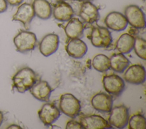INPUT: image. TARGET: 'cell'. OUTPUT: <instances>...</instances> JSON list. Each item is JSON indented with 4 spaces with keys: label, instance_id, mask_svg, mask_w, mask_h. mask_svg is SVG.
<instances>
[{
    "label": "cell",
    "instance_id": "cell-2",
    "mask_svg": "<svg viewBox=\"0 0 146 129\" xmlns=\"http://www.w3.org/2000/svg\"><path fill=\"white\" fill-rule=\"evenodd\" d=\"M13 43L17 52L26 53L34 49L38 44V40L34 32L21 30L14 36Z\"/></svg>",
    "mask_w": 146,
    "mask_h": 129
},
{
    "label": "cell",
    "instance_id": "cell-1",
    "mask_svg": "<svg viewBox=\"0 0 146 129\" xmlns=\"http://www.w3.org/2000/svg\"><path fill=\"white\" fill-rule=\"evenodd\" d=\"M37 81V75L31 68L25 66L18 70L12 77L13 88L21 93H24Z\"/></svg>",
    "mask_w": 146,
    "mask_h": 129
},
{
    "label": "cell",
    "instance_id": "cell-28",
    "mask_svg": "<svg viewBox=\"0 0 146 129\" xmlns=\"http://www.w3.org/2000/svg\"><path fill=\"white\" fill-rule=\"evenodd\" d=\"M7 4L11 6H17L21 5L23 0H6Z\"/></svg>",
    "mask_w": 146,
    "mask_h": 129
},
{
    "label": "cell",
    "instance_id": "cell-11",
    "mask_svg": "<svg viewBox=\"0 0 146 129\" xmlns=\"http://www.w3.org/2000/svg\"><path fill=\"white\" fill-rule=\"evenodd\" d=\"M59 45V38L58 35L51 33L46 35L39 44V49L42 55L48 57L54 53Z\"/></svg>",
    "mask_w": 146,
    "mask_h": 129
},
{
    "label": "cell",
    "instance_id": "cell-27",
    "mask_svg": "<svg viewBox=\"0 0 146 129\" xmlns=\"http://www.w3.org/2000/svg\"><path fill=\"white\" fill-rule=\"evenodd\" d=\"M8 7V4L6 0H0V14L5 12Z\"/></svg>",
    "mask_w": 146,
    "mask_h": 129
},
{
    "label": "cell",
    "instance_id": "cell-3",
    "mask_svg": "<svg viewBox=\"0 0 146 129\" xmlns=\"http://www.w3.org/2000/svg\"><path fill=\"white\" fill-rule=\"evenodd\" d=\"M59 106L62 113L73 119L79 115L81 109L80 101L71 93L61 95Z\"/></svg>",
    "mask_w": 146,
    "mask_h": 129
},
{
    "label": "cell",
    "instance_id": "cell-21",
    "mask_svg": "<svg viewBox=\"0 0 146 129\" xmlns=\"http://www.w3.org/2000/svg\"><path fill=\"white\" fill-rule=\"evenodd\" d=\"M110 68L114 72L122 73L129 66L130 61L121 53L112 55L110 58Z\"/></svg>",
    "mask_w": 146,
    "mask_h": 129
},
{
    "label": "cell",
    "instance_id": "cell-6",
    "mask_svg": "<svg viewBox=\"0 0 146 129\" xmlns=\"http://www.w3.org/2000/svg\"><path fill=\"white\" fill-rule=\"evenodd\" d=\"M108 118V123L113 127L117 128H123L125 127L129 120V110L124 105L112 107L110 111Z\"/></svg>",
    "mask_w": 146,
    "mask_h": 129
},
{
    "label": "cell",
    "instance_id": "cell-7",
    "mask_svg": "<svg viewBox=\"0 0 146 129\" xmlns=\"http://www.w3.org/2000/svg\"><path fill=\"white\" fill-rule=\"evenodd\" d=\"M102 82L104 89L111 95L119 97L125 89L124 80L115 74L104 76Z\"/></svg>",
    "mask_w": 146,
    "mask_h": 129
},
{
    "label": "cell",
    "instance_id": "cell-20",
    "mask_svg": "<svg viewBox=\"0 0 146 129\" xmlns=\"http://www.w3.org/2000/svg\"><path fill=\"white\" fill-rule=\"evenodd\" d=\"M32 6L35 16L41 19H49L52 15V8L47 0H34Z\"/></svg>",
    "mask_w": 146,
    "mask_h": 129
},
{
    "label": "cell",
    "instance_id": "cell-23",
    "mask_svg": "<svg viewBox=\"0 0 146 129\" xmlns=\"http://www.w3.org/2000/svg\"><path fill=\"white\" fill-rule=\"evenodd\" d=\"M92 65L98 72H106L110 69V58L103 54L96 55L92 59Z\"/></svg>",
    "mask_w": 146,
    "mask_h": 129
},
{
    "label": "cell",
    "instance_id": "cell-8",
    "mask_svg": "<svg viewBox=\"0 0 146 129\" xmlns=\"http://www.w3.org/2000/svg\"><path fill=\"white\" fill-rule=\"evenodd\" d=\"M35 16L32 4L25 2L19 5L15 13L12 16V20L21 22L25 29L29 30Z\"/></svg>",
    "mask_w": 146,
    "mask_h": 129
},
{
    "label": "cell",
    "instance_id": "cell-9",
    "mask_svg": "<svg viewBox=\"0 0 146 129\" xmlns=\"http://www.w3.org/2000/svg\"><path fill=\"white\" fill-rule=\"evenodd\" d=\"M60 115V110L53 103H46L38 111V116L44 126L52 125Z\"/></svg>",
    "mask_w": 146,
    "mask_h": 129
},
{
    "label": "cell",
    "instance_id": "cell-5",
    "mask_svg": "<svg viewBox=\"0 0 146 129\" xmlns=\"http://www.w3.org/2000/svg\"><path fill=\"white\" fill-rule=\"evenodd\" d=\"M124 16L132 27L137 29L145 27V18L143 11L138 6L129 5L124 9Z\"/></svg>",
    "mask_w": 146,
    "mask_h": 129
},
{
    "label": "cell",
    "instance_id": "cell-10",
    "mask_svg": "<svg viewBox=\"0 0 146 129\" xmlns=\"http://www.w3.org/2000/svg\"><path fill=\"white\" fill-rule=\"evenodd\" d=\"M124 80L133 85L143 84L145 81V69L140 64H134L129 66L124 74Z\"/></svg>",
    "mask_w": 146,
    "mask_h": 129
},
{
    "label": "cell",
    "instance_id": "cell-22",
    "mask_svg": "<svg viewBox=\"0 0 146 129\" xmlns=\"http://www.w3.org/2000/svg\"><path fill=\"white\" fill-rule=\"evenodd\" d=\"M135 37L128 33H124L117 40L115 44L116 48L120 53L127 54L133 49Z\"/></svg>",
    "mask_w": 146,
    "mask_h": 129
},
{
    "label": "cell",
    "instance_id": "cell-16",
    "mask_svg": "<svg viewBox=\"0 0 146 129\" xmlns=\"http://www.w3.org/2000/svg\"><path fill=\"white\" fill-rule=\"evenodd\" d=\"M31 95L36 99L42 102H48L52 91L46 81H37L29 89Z\"/></svg>",
    "mask_w": 146,
    "mask_h": 129
},
{
    "label": "cell",
    "instance_id": "cell-17",
    "mask_svg": "<svg viewBox=\"0 0 146 129\" xmlns=\"http://www.w3.org/2000/svg\"><path fill=\"white\" fill-rule=\"evenodd\" d=\"M67 54L74 59H81L87 52V44L80 39H71L66 46Z\"/></svg>",
    "mask_w": 146,
    "mask_h": 129
},
{
    "label": "cell",
    "instance_id": "cell-26",
    "mask_svg": "<svg viewBox=\"0 0 146 129\" xmlns=\"http://www.w3.org/2000/svg\"><path fill=\"white\" fill-rule=\"evenodd\" d=\"M66 129H82L83 128V127L80 122H78L74 120H69L66 126Z\"/></svg>",
    "mask_w": 146,
    "mask_h": 129
},
{
    "label": "cell",
    "instance_id": "cell-24",
    "mask_svg": "<svg viewBox=\"0 0 146 129\" xmlns=\"http://www.w3.org/2000/svg\"><path fill=\"white\" fill-rule=\"evenodd\" d=\"M128 124L129 129H144L146 126V119L142 114H136L129 118Z\"/></svg>",
    "mask_w": 146,
    "mask_h": 129
},
{
    "label": "cell",
    "instance_id": "cell-32",
    "mask_svg": "<svg viewBox=\"0 0 146 129\" xmlns=\"http://www.w3.org/2000/svg\"><path fill=\"white\" fill-rule=\"evenodd\" d=\"M66 0H56V1L58 2H62V1H65Z\"/></svg>",
    "mask_w": 146,
    "mask_h": 129
},
{
    "label": "cell",
    "instance_id": "cell-19",
    "mask_svg": "<svg viewBox=\"0 0 146 129\" xmlns=\"http://www.w3.org/2000/svg\"><path fill=\"white\" fill-rule=\"evenodd\" d=\"M84 28L83 23L78 18H72L64 27V32L67 37L70 39H80L83 36Z\"/></svg>",
    "mask_w": 146,
    "mask_h": 129
},
{
    "label": "cell",
    "instance_id": "cell-29",
    "mask_svg": "<svg viewBox=\"0 0 146 129\" xmlns=\"http://www.w3.org/2000/svg\"><path fill=\"white\" fill-rule=\"evenodd\" d=\"M7 128H22V127L19 125H17L15 124H13L7 127Z\"/></svg>",
    "mask_w": 146,
    "mask_h": 129
},
{
    "label": "cell",
    "instance_id": "cell-25",
    "mask_svg": "<svg viewBox=\"0 0 146 129\" xmlns=\"http://www.w3.org/2000/svg\"><path fill=\"white\" fill-rule=\"evenodd\" d=\"M136 55L140 59H146V41L142 38H135L133 48Z\"/></svg>",
    "mask_w": 146,
    "mask_h": 129
},
{
    "label": "cell",
    "instance_id": "cell-14",
    "mask_svg": "<svg viewBox=\"0 0 146 129\" xmlns=\"http://www.w3.org/2000/svg\"><path fill=\"white\" fill-rule=\"evenodd\" d=\"M79 15L84 22L89 24L96 22L100 18L98 8L90 1L82 3Z\"/></svg>",
    "mask_w": 146,
    "mask_h": 129
},
{
    "label": "cell",
    "instance_id": "cell-13",
    "mask_svg": "<svg viewBox=\"0 0 146 129\" xmlns=\"http://www.w3.org/2000/svg\"><path fill=\"white\" fill-rule=\"evenodd\" d=\"M91 102L95 110L101 113H110L113 106V98L110 94L100 92L92 97Z\"/></svg>",
    "mask_w": 146,
    "mask_h": 129
},
{
    "label": "cell",
    "instance_id": "cell-12",
    "mask_svg": "<svg viewBox=\"0 0 146 129\" xmlns=\"http://www.w3.org/2000/svg\"><path fill=\"white\" fill-rule=\"evenodd\" d=\"M104 23L108 28L115 31H123L128 26L124 15L118 11L108 13L104 19Z\"/></svg>",
    "mask_w": 146,
    "mask_h": 129
},
{
    "label": "cell",
    "instance_id": "cell-30",
    "mask_svg": "<svg viewBox=\"0 0 146 129\" xmlns=\"http://www.w3.org/2000/svg\"><path fill=\"white\" fill-rule=\"evenodd\" d=\"M3 121V113L0 110V126H1Z\"/></svg>",
    "mask_w": 146,
    "mask_h": 129
},
{
    "label": "cell",
    "instance_id": "cell-4",
    "mask_svg": "<svg viewBox=\"0 0 146 129\" xmlns=\"http://www.w3.org/2000/svg\"><path fill=\"white\" fill-rule=\"evenodd\" d=\"M88 38L92 45L97 48H107L112 41L111 33L108 28L99 26L92 28Z\"/></svg>",
    "mask_w": 146,
    "mask_h": 129
},
{
    "label": "cell",
    "instance_id": "cell-18",
    "mask_svg": "<svg viewBox=\"0 0 146 129\" xmlns=\"http://www.w3.org/2000/svg\"><path fill=\"white\" fill-rule=\"evenodd\" d=\"M55 19L60 22H67L71 19L74 14V11L71 6L64 2H58L52 11Z\"/></svg>",
    "mask_w": 146,
    "mask_h": 129
},
{
    "label": "cell",
    "instance_id": "cell-31",
    "mask_svg": "<svg viewBox=\"0 0 146 129\" xmlns=\"http://www.w3.org/2000/svg\"><path fill=\"white\" fill-rule=\"evenodd\" d=\"M75 1H79V2H87V1L91 2V1H92L93 0H75Z\"/></svg>",
    "mask_w": 146,
    "mask_h": 129
},
{
    "label": "cell",
    "instance_id": "cell-15",
    "mask_svg": "<svg viewBox=\"0 0 146 129\" xmlns=\"http://www.w3.org/2000/svg\"><path fill=\"white\" fill-rule=\"evenodd\" d=\"M80 123L84 129L112 128V126L108 121L98 115H90L82 117Z\"/></svg>",
    "mask_w": 146,
    "mask_h": 129
}]
</instances>
